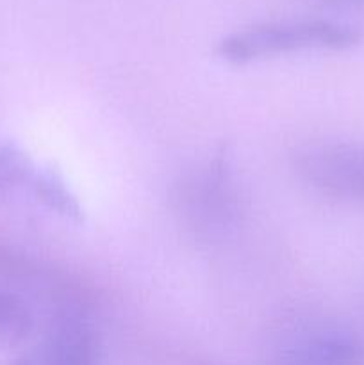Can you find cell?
Wrapping results in <instances>:
<instances>
[{
    "instance_id": "8992f818",
    "label": "cell",
    "mask_w": 364,
    "mask_h": 365,
    "mask_svg": "<svg viewBox=\"0 0 364 365\" xmlns=\"http://www.w3.org/2000/svg\"><path fill=\"white\" fill-rule=\"evenodd\" d=\"M34 198L50 212L57 214L64 221L81 225L84 223V207L77 198L63 173L54 166L38 168L29 185Z\"/></svg>"
},
{
    "instance_id": "6da1fadb",
    "label": "cell",
    "mask_w": 364,
    "mask_h": 365,
    "mask_svg": "<svg viewBox=\"0 0 364 365\" xmlns=\"http://www.w3.org/2000/svg\"><path fill=\"white\" fill-rule=\"evenodd\" d=\"M355 27L325 18L275 20L231 32L218 43V56L231 64H248L303 50H348L359 45Z\"/></svg>"
},
{
    "instance_id": "277c9868",
    "label": "cell",
    "mask_w": 364,
    "mask_h": 365,
    "mask_svg": "<svg viewBox=\"0 0 364 365\" xmlns=\"http://www.w3.org/2000/svg\"><path fill=\"white\" fill-rule=\"evenodd\" d=\"M39 349L50 365H98V337L81 312L66 309L54 314L46 324Z\"/></svg>"
},
{
    "instance_id": "7a4b0ae2",
    "label": "cell",
    "mask_w": 364,
    "mask_h": 365,
    "mask_svg": "<svg viewBox=\"0 0 364 365\" xmlns=\"http://www.w3.org/2000/svg\"><path fill=\"white\" fill-rule=\"evenodd\" d=\"M295 170L323 195L364 203V143H310L296 152Z\"/></svg>"
},
{
    "instance_id": "5b68a950",
    "label": "cell",
    "mask_w": 364,
    "mask_h": 365,
    "mask_svg": "<svg viewBox=\"0 0 364 365\" xmlns=\"http://www.w3.org/2000/svg\"><path fill=\"white\" fill-rule=\"evenodd\" d=\"M277 365H364V341L348 330H321L296 339Z\"/></svg>"
},
{
    "instance_id": "3957f363",
    "label": "cell",
    "mask_w": 364,
    "mask_h": 365,
    "mask_svg": "<svg viewBox=\"0 0 364 365\" xmlns=\"http://www.w3.org/2000/svg\"><path fill=\"white\" fill-rule=\"evenodd\" d=\"M186 198L189 216L203 232H211V235H214L228 227L236 212V200L231 163L223 153L214 157L189 182Z\"/></svg>"
},
{
    "instance_id": "52a82bcc",
    "label": "cell",
    "mask_w": 364,
    "mask_h": 365,
    "mask_svg": "<svg viewBox=\"0 0 364 365\" xmlns=\"http://www.w3.org/2000/svg\"><path fill=\"white\" fill-rule=\"evenodd\" d=\"M36 330V314L27 299L0 287V349L21 346Z\"/></svg>"
},
{
    "instance_id": "ba28073f",
    "label": "cell",
    "mask_w": 364,
    "mask_h": 365,
    "mask_svg": "<svg viewBox=\"0 0 364 365\" xmlns=\"http://www.w3.org/2000/svg\"><path fill=\"white\" fill-rule=\"evenodd\" d=\"M38 168L31 155L13 141L0 145V198L20 187H29Z\"/></svg>"
},
{
    "instance_id": "9c48e42d",
    "label": "cell",
    "mask_w": 364,
    "mask_h": 365,
    "mask_svg": "<svg viewBox=\"0 0 364 365\" xmlns=\"http://www.w3.org/2000/svg\"><path fill=\"white\" fill-rule=\"evenodd\" d=\"M11 365H50V362L46 360V356L43 355L39 346L36 344L34 348L27 349V351L21 353L20 356H16V359L11 362Z\"/></svg>"
}]
</instances>
